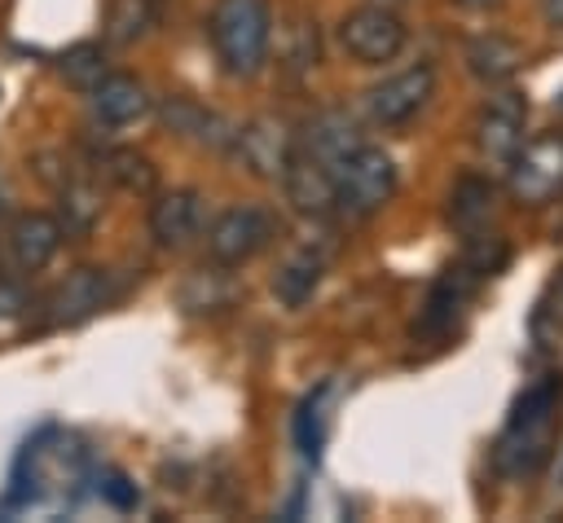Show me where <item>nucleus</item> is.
I'll use <instances>...</instances> for the list:
<instances>
[{
  "label": "nucleus",
  "mask_w": 563,
  "mask_h": 523,
  "mask_svg": "<svg viewBox=\"0 0 563 523\" xmlns=\"http://www.w3.org/2000/svg\"><path fill=\"white\" fill-rule=\"evenodd\" d=\"M211 44L229 75L251 79L268 62L273 13L264 0H216L211 9Z\"/></svg>",
  "instance_id": "nucleus-2"
},
{
  "label": "nucleus",
  "mask_w": 563,
  "mask_h": 523,
  "mask_svg": "<svg viewBox=\"0 0 563 523\" xmlns=\"http://www.w3.org/2000/svg\"><path fill=\"white\" fill-rule=\"evenodd\" d=\"M62 237H66V229L57 224V215H48V211H22V215L9 220L4 251H9V259H13L18 272H40L62 251Z\"/></svg>",
  "instance_id": "nucleus-9"
},
{
  "label": "nucleus",
  "mask_w": 563,
  "mask_h": 523,
  "mask_svg": "<svg viewBox=\"0 0 563 523\" xmlns=\"http://www.w3.org/2000/svg\"><path fill=\"white\" fill-rule=\"evenodd\" d=\"M523 119H528L523 92H497V97H488V105L479 110V123H475L479 149L488 158H510L523 145Z\"/></svg>",
  "instance_id": "nucleus-12"
},
{
  "label": "nucleus",
  "mask_w": 563,
  "mask_h": 523,
  "mask_svg": "<svg viewBox=\"0 0 563 523\" xmlns=\"http://www.w3.org/2000/svg\"><path fill=\"white\" fill-rule=\"evenodd\" d=\"M88 97H92V114H97L101 123H110V127L136 123V119L150 110V92H145V84L132 79V75H101Z\"/></svg>",
  "instance_id": "nucleus-15"
},
{
  "label": "nucleus",
  "mask_w": 563,
  "mask_h": 523,
  "mask_svg": "<svg viewBox=\"0 0 563 523\" xmlns=\"http://www.w3.org/2000/svg\"><path fill=\"white\" fill-rule=\"evenodd\" d=\"M493 202H497V193H493V185H488L484 176H462V180L449 189L444 215H449V224H453L457 233H475V229L488 224Z\"/></svg>",
  "instance_id": "nucleus-18"
},
{
  "label": "nucleus",
  "mask_w": 563,
  "mask_h": 523,
  "mask_svg": "<svg viewBox=\"0 0 563 523\" xmlns=\"http://www.w3.org/2000/svg\"><path fill=\"white\" fill-rule=\"evenodd\" d=\"M317 286H321V255H312V251H295V255L277 268V277H273V294H277L286 308H303Z\"/></svg>",
  "instance_id": "nucleus-21"
},
{
  "label": "nucleus",
  "mask_w": 563,
  "mask_h": 523,
  "mask_svg": "<svg viewBox=\"0 0 563 523\" xmlns=\"http://www.w3.org/2000/svg\"><path fill=\"white\" fill-rule=\"evenodd\" d=\"M541 9H545V18H550L554 26H563V0H541Z\"/></svg>",
  "instance_id": "nucleus-31"
},
{
  "label": "nucleus",
  "mask_w": 563,
  "mask_h": 523,
  "mask_svg": "<svg viewBox=\"0 0 563 523\" xmlns=\"http://www.w3.org/2000/svg\"><path fill=\"white\" fill-rule=\"evenodd\" d=\"M233 149H238V158L255 176L282 180L286 176V163L295 154V132L286 123H277V119H251L246 127L233 132Z\"/></svg>",
  "instance_id": "nucleus-10"
},
{
  "label": "nucleus",
  "mask_w": 563,
  "mask_h": 523,
  "mask_svg": "<svg viewBox=\"0 0 563 523\" xmlns=\"http://www.w3.org/2000/svg\"><path fill=\"white\" fill-rule=\"evenodd\" d=\"M57 70H62V79H66L70 88L92 92V84L106 75V53H101V44H75V48L62 53Z\"/></svg>",
  "instance_id": "nucleus-24"
},
{
  "label": "nucleus",
  "mask_w": 563,
  "mask_h": 523,
  "mask_svg": "<svg viewBox=\"0 0 563 523\" xmlns=\"http://www.w3.org/2000/svg\"><path fill=\"white\" fill-rule=\"evenodd\" d=\"M506 259H510V246H506V237H497V233H479V229H475L457 264H462V268H471V272L484 281V277L501 272V268H506Z\"/></svg>",
  "instance_id": "nucleus-25"
},
{
  "label": "nucleus",
  "mask_w": 563,
  "mask_h": 523,
  "mask_svg": "<svg viewBox=\"0 0 563 523\" xmlns=\"http://www.w3.org/2000/svg\"><path fill=\"white\" fill-rule=\"evenodd\" d=\"M273 237H277L273 211H264V207H229L207 229V255L220 268H238V264L255 259Z\"/></svg>",
  "instance_id": "nucleus-4"
},
{
  "label": "nucleus",
  "mask_w": 563,
  "mask_h": 523,
  "mask_svg": "<svg viewBox=\"0 0 563 523\" xmlns=\"http://www.w3.org/2000/svg\"><path fill=\"white\" fill-rule=\"evenodd\" d=\"M101 211H106V193H101V185H97V176H66L62 185H57V224L70 233V237H84V233H92L97 229V220H101Z\"/></svg>",
  "instance_id": "nucleus-16"
},
{
  "label": "nucleus",
  "mask_w": 563,
  "mask_h": 523,
  "mask_svg": "<svg viewBox=\"0 0 563 523\" xmlns=\"http://www.w3.org/2000/svg\"><path fill=\"white\" fill-rule=\"evenodd\" d=\"M26 308H31V299H26L22 281H13V277L0 272V321H22Z\"/></svg>",
  "instance_id": "nucleus-29"
},
{
  "label": "nucleus",
  "mask_w": 563,
  "mask_h": 523,
  "mask_svg": "<svg viewBox=\"0 0 563 523\" xmlns=\"http://www.w3.org/2000/svg\"><path fill=\"white\" fill-rule=\"evenodd\" d=\"M0 215H4V185H0Z\"/></svg>",
  "instance_id": "nucleus-33"
},
{
  "label": "nucleus",
  "mask_w": 563,
  "mask_h": 523,
  "mask_svg": "<svg viewBox=\"0 0 563 523\" xmlns=\"http://www.w3.org/2000/svg\"><path fill=\"white\" fill-rule=\"evenodd\" d=\"M339 44H343L356 62L383 66V62H391V57L405 48V22H400L391 9L365 4V9H352V13L339 22Z\"/></svg>",
  "instance_id": "nucleus-6"
},
{
  "label": "nucleus",
  "mask_w": 563,
  "mask_h": 523,
  "mask_svg": "<svg viewBox=\"0 0 563 523\" xmlns=\"http://www.w3.org/2000/svg\"><path fill=\"white\" fill-rule=\"evenodd\" d=\"M431 97H435V70H431V66H409V70H400V75L374 84V88L365 92V110H369L374 123L400 127V123H409Z\"/></svg>",
  "instance_id": "nucleus-8"
},
{
  "label": "nucleus",
  "mask_w": 563,
  "mask_h": 523,
  "mask_svg": "<svg viewBox=\"0 0 563 523\" xmlns=\"http://www.w3.org/2000/svg\"><path fill=\"white\" fill-rule=\"evenodd\" d=\"M282 185H286V198H290L303 215H325V211H334V176H330V167L317 163L312 154H303L299 145H295V154H290V163H286Z\"/></svg>",
  "instance_id": "nucleus-14"
},
{
  "label": "nucleus",
  "mask_w": 563,
  "mask_h": 523,
  "mask_svg": "<svg viewBox=\"0 0 563 523\" xmlns=\"http://www.w3.org/2000/svg\"><path fill=\"white\" fill-rule=\"evenodd\" d=\"M229 299H233V286L220 272H194L180 290V303L189 312H220V308H229Z\"/></svg>",
  "instance_id": "nucleus-26"
},
{
  "label": "nucleus",
  "mask_w": 563,
  "mask_h": 523,
  "mask_svg": "<svg viewBox=\"0 0 563 523\" xmlns=\"http://www.w3.org/2000/svg\"><path fill=\"white\" fill-rule=\"evenodd\" d=\"M123 483H128L123 475H110V483H106L101 492H106L114 505H132V501H136V488H123Z\"/></svg>",
  "instance_id": "nucleus-30"
},
{
  "label": "nucleus",
  "mask_w": 563,
  "mask_h": 523,
  "mask_svg": "<svg viewBox=\"0 0 563 523\" xmlns=\"http://www.w3.org/2000/svg\"><path fill=\"white\" fill-rule=\"evenodd\" d=\"M532 334H537L541 347L563 338V268L550 277V286H545V294H541V303L532 312Z\"/></svg>",
  "instance_id": "nucleus-27"
},
{
  "label": "nucleus",
  "mask_w": 563,
  "mask_h": 523,
  "mask_svg": "<svg viewBox=\"0 0 563 523\" xmlns=\"http://www.w3.org/2000/svg\"><path fill=\"white\" fill-rule=\"evenodd\" d=\"M554 404H559V378H541L515 400L510 422L493 448V466L506 479H523L545 461L554 439Z\"/></svg>",
  "instance_id": "nucleus-1"
},
{
  "label": "nucleus",
  "mask_w": 563,
  "mask_h": 523,
  "mask_svg": "<svg viewBox=\"0 0 563 523\" xmlns=\"http://www.w3.org/2000/svg\"><path fill=\"white\" fill-rule=\"evenodd\" d=\"M295 145L334 171V163H339L352 145H361V141H356V127H352V119H347V114L325 110V114H317V119L308 123V136H303V141H295Z\"/></svg>",
  "instance_id": "nucleus-17"
},
{
  "label": "nucleus",
  "mask_w": 563,
  "mask_h": 523,
  "mask_svg": "<svg viewBox=\"0 0 563 523\" xmlns=\"http://www.w3.org/2000/svg\"><path fill=\"white\" fill-rule=\"evenodd\" d=\"M286 40H290V48H286L290 70H308V66H317V31H312L308 22L286 26Z\"/></svg>",
  "instance_id": "nucleus-28"
},
{
  "label": "nucleus",
  "mask_w": 563,
  "mask_h": 523,
  "mask_svg": "<svg viewBox=\"0 0 563 523\" xmlns=\"http://www.w3.org/2000/svg\"><path fill=\"white\" fill-rule=\"evenodd\" d=\"M475 286H479V277H475L471 268H462V264L444 268V277H440V281L431 286V294H427L422 316L413 321V334H422V338H444V334H453V330H457V316H462V308H466V299L475 294Z\"/></svg>",
  "instance_id": "nucleus-11"
},
{
  "label": "nucleus",
  "mask_w": 563,
  "mask_h": 523,
  "mask_svg": "<svg viewBox=\"0 0 563 523\" xmlns=\"http://www.w3.org/2000/svg\"><path fill=\"white\" fill-rule=\"evenodd\" d=\"M334 207L347 215H374L396 193V163L378 145H352L334 163Z\"/></svg>",
  "instance_id": "nucleus-3"
},
{
  "label": "nucleus",
  "mask_w": 563,
  "mask_h": 523,
  "mask_svg": "<svg viewBox=\"0 0 563 523\" xmlns=\"http://www.w3.org/2000/svg\"><path fill=\"white\" fill-rule=\"evenodd\" d=\"M114 286H110V272L106 268H70L44 299V321L48 325H79L88 316H97L106 303H110Z\"/></svg>",
  "instance_id": "nucleus-7"
},
{
  "label": "nucleus",
  "mask_w": 563,
  "mask_h": 523,
  "mask_svg": "<svg viewBox=\"0 0 563 523\" xmlns=\"http://www.w3.org/2000/svg\"><path fill=\"white\" fill-rule=\"evenodd\" d=\"M163 114H167L172 132H180V136H194V141H202V145H233L229 123H224L220 114L202 110V105H198V101H189V97H172Z\"/></svg>",
  "instance_id": "nucleus-20"
},
{
  "label": "nucleus",
  "mask_w": 563,
  "mask_h": 523,
  "mask_svg": "<svg viewBox=\"0 0 563 523\" xmlns=\"http://www.w3.org/2000/svg\"><path fill=\"white\" fill-rule=\"evenodd\" d=\"M154 22H158L154 0H110V4H106V26H101V35H106L110 44H136V40H145V35L154 31Z\"/></svg>",
  "instance_id": "nucleus-22"
},
{
  "label": "nucleus",
  "mask_w": 563,
  "mask_h": 523,
  "mask_svg": "<svg viewBox=\"0 0 563 523\" xmlns=\"http://www.w3.org/2000/svg\"><path fill=\"white\" fill-rule=\"evenodd\" d=\"M510 193L528 207H541L563 193V136H532L510 154Z\"/></svg>",
  "instance_id": "nucleus-5"
},
{
  "label": "nucleus",
  "mask_w": 563,
  "mask_h": 523,
  "mask_svg": "<svg viewBox=\"0 0 563 523\" xmlns=\"http://www.w3.org/2000/svg\"><path fill=\"white\" fill-rule=\"evenodd\" d=\"M97 171L110 185L128 189V193H150L154 189V163L145 154H136V149H106L97 158Z\"/></svg>",
  "instance_id": "nucleus-23"
},
{
  "label": "nucleus",
  "mask_w": 563,
  "mask_h": 523,
  "mask_svg": "<svg viewBox=\"0 0 563 523\" xmlns=\"http://www.w3.org/2000/svg\"><path fill=\"white\" fill-rule=\"evenodd\" d=\"M466 66H471L475 79L501 84V79H510V75L523 66V48H519L515 40H506V35H479V40H471V48H466Z\"/></svg>",
  "instance_id": "nucleus-19"
},
{
  "label": "nucleus",
  "mask_w": 563,
  "mask_h": 523,
  "mask_svg": "<svg viewBox=\"0 0 563 523\" xmlns=\"http://www.w3.org/2000/svg\"><path fill=\"white\" fill-rule=\"evenodd\" d=\"M198 229H202V193L198 189L158 193V202L150 207V237L163 251H180L189 237H198Z\"/></svg>",
  "instance_id": "nucleus-13"
},
{
  "label": "nucleus",
  "mask_w": 563,
  "mask_h": 523,
  "mask_svg": "<svg viewBox=\"0 0 563 523\" xmlns=\"http://www.w3.org/2000/svg\"><path fill=\"white\" fill-rule=\"evenodd\" d=\"M462 9H488V4H497V0H457Z\"/></svg>",
  "instance_id": "nucleus-32"
}]
</instances>
